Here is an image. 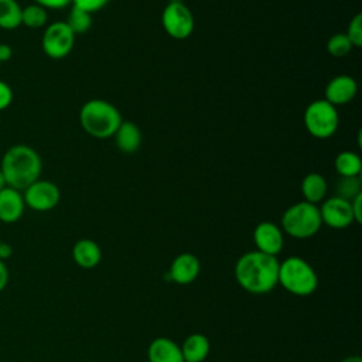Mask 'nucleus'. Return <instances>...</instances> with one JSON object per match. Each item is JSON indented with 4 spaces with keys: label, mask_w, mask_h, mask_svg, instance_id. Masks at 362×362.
Listing matches in <instances>:
<instances>
[{
    "label": "nucleus",
    "mask_w": 362,
    "mask_h": 362,
    "mask_svg": "<svg viewBox=\"0 0 362 362\" xmlns=\"http://www.w3.org/2000/svg\"><path fill=\"white\" fill-rule=\"evenodd\" d=\"M180 348L184 362H204L209 354L211 345L204 334L195 332L188 335Z\"/></svg>",
    "instance_id": "a211bd4d"
},
{
    "label": "nucleus",
    "mask_w": 362,
    "mask_h": 362,
    "mask_svg": "<svg viewBox=\"0 0 362 362\" xmlns=\"http://www.w3.org/2000/svg\"><path fill=\"white\" fill-rule=\"evenodd\" d=\"M107 3H109V0H72L71 1L72 7L81 8L86 13H90V14L102 10Z\"/></svg>",
    "instance_id": "bb28decb"
},
{
    "label": "nucleus",
    "mask_w": 362,
    "mask_h": 362,
    "mask_svg": "<svg viewBox=\"0 0 362 362\" xmlns=\"http://www.w3.org/2000/svg\"><path fill=\"white\" fill-rule=\"evenodd\" d=\"M13 102V89L10 85L0 79V112L6 110Z\"/></svg>",
    "instance_id": "cd10ccee"
},
{
    "label": "nucleus",
    "mask_w": 362,
    "mask_h": 362,
    "mask_svg": "<svg viewBox=\"0 0 362 362\" xmlns=\"http://www.w3.org/2000/svg\"><path fill=\"white\" fill-rule=\"evenodd\" d=\"M4 187H7V185H6V181H4L3 173H1V170H0V191H1Z\"/></svg>",
    "instance_id": "f704fd0d"
},
{
    "label": "nucleus",
    "mask_w": 362,
    "mask_h": 362,
    "mask_svg": "<svg viewBox=\"0 0 362 362\" xmlns=\"http://www.w3.org/2000/svg\"><path fill=\"white\" fill-rule=\"evenodd\" d=\"M334 167L339 177H359L362 171V160L358 153L345 150L335 157Z\"/></svg>",
    "instance_id": "aec40b11"
},
{
    "label": "nucleus",
    "mask_w": 362,
    "mask_h": 362,
    "mask_svg": "<svg viewBox=\"0 0 362 362\" xmlns=\"http://www.w3.org/2000/svg\"><path fill=\"white\" fill-rule=\"evenodd\" d=\"M0 242H1V239H0Z\"/></svg>",
    "instance_id": "e433bc0d"
},
{
    "label": "nucleus",
    "mask_w": 362,
    "mask_h": 362,
    "mask_svg": "<svg viewBox=\"0 0 362 362\" xmlns=\"http://www.w3.org/2000/svg\"><path fill=\"white\" fill-rule=\"evenodd\" d=\"M0 66H1V64H0Z\"/></svg>",
    "instance_id": "c9c22d12"
},
{
    "label": "nucleus",
    "mask_w": 362,
    "mask_h": 362,
    "mask_svg": "<svg viewBox=\"0 0 362 362\" xmlns=\"http://www.w3.org/2000/svg\"><path fill=\"white\" fill-rule=\"evenodd\" d=\"M279 264L276 256L252 250L243 253L235 264L238 284L252 294H266L279 284Z\"/></svg>",
    "instance_id": "f257e3e1"
},
{
    "label": "nucleus",
    "mask_w": 362,
    "mask_h": 362,
    "mask_svg": "<svg viewBox=\"0 0 362 362\" xmlns=\"http://www.w3.org/2000/svg\"><path fill=\"white\" fill-rule=\"evenodd\" d=\"M72 0H34L35 4L44 7L45 10H61L71 4Z\"/></svg>",
    "instance_id": "c85d7f7f"
},
{
    "label": "nucleus",
    "mask_w": 362,
    "mask_h": 362,
    "mask_svg": "<svg viewBox=\"0 0 362 362\" xmlns=\"http://www.w3.org/2000/svg\"><path fill=\"white\" fill-rule=\"evenodd\" d=\"M75 34L65 21H55L45 27L41 47L47 57L52 59L65 58L74 48Z\"/></svg>",
    "instance_id": "6e6552de"
},
{
    "label": "nucleus",
    "mask_w": 362,
    "mask_h": 362,
    "mask_svg": "<svg viewBox=\"0 0 362 362\" xmlns=\"http://www.w3.org/2000/svg\"><path fill=\"white\" fill-rule=\"evenodd\" d=\"M72 259L82 269H93L102 260V250L92 239H79L72 247Z\"/></svg>",
    "instance_id": "f3484780"
},
{
    "label": "nucleus",
    "mask_w": 362,
    "mask_h": 362,
    "mask_svg": "<svg viewBox=\"0 0 362 362\" xmlns=\"http://www.w3.org/2000/svg\"><path fill=\"white\" fill-rule=\"evenodd\" d=\"M148 362H184L181 348L167 337L154 338L147 348Z\"/></svg>",
    "instance_id": "2eb2a0df"
},
{
    "label": "nucleus",
    "mask_w": 362,
    "mask_h": 362,
    "mask_svg": "<svg viewBox=\"0 0 362 362\" xmlns=\"http://www.w3.org/2000/svg\"><path fill=\"white\" fill-rule=\"evenodd\" d=\"M21 8L17 0H0V28L11 31L20 27Z\"/></svg>",
    "instance_id": "412c9836"
},
{
    "label": "nucleus",
    "mask_w": 362,
    "mask_h": 362,
    "mask_svg": "<svg viewBox=\"0 0 362 362\" xmlns=\"http://www.w3.org/2000/svg\"><path fill=\"white\" fill-rule=\"evenodd\" d=\"M113 136L116 147L124 154L136 153L141 144L140 129L130 120H122Z\"/></svg>",
    "instance_id": "dca6fc26"
},
{
    "label": "nucleus",
    "mask_w": 362,
    "mask_h": 362,
    "mask_svg": "<svg viewBox=\"0 0 362 362\" xmlns=\"http://www.w3.org/2000/svg\"><path fill=\"white\" fill-rule=\"evenodd\" d=\"M322 226L320 209L307 201L290 205L281 215V230L296 239H308Z\"/></svg>",
    "instance_id": "39448f33"
},
{
    "label": "nucleus",
    "mask_w": 362,
    "mask_h": 362,
    "mask_svg": "<svg viewBox=\"0 0 362 362\" xmlns=\"http://www.w3.org/2000/svg\"><path fill=\"white\" fill-rule=\"evenodd\" d=\"M161 24L170 37L185 40L192 34L195 21L191 10L181 0H170L163 10Z\"/></svg>",
    "instance_id": "0eeeda50"
},
{
    "label": "nucleus",
    "mask_w": 362,
    "mask_h": 362,
    "mask_svg": "<svg viewBox=\"0 0 362 362\" xmlns=\"http://www.w3.org/2000/svg\"><path fill=\"white\" fill-rule=\"evenodd\" d=\"M7 283H8V267L6 262L0 260V293L6 288Z\"/></svg>",
    "instance_id": "7c9ffc66"
},
{
    "label": "nucleus",
    "mask_w": 362,
    "mask_h": 362,
    "mask_svg": "<svg viewBox=\"0 0 362 362\" xmlns=\"http://www.w3.org/2000/svg\"><path fill=\"white\" fill-rule=\"evenodd\" d=\"M65 23L68 24V27L72 30V33L75 35L76 34H83L92 25V14L86 13V11H83L81 8L72 7Z\"/></svg>",
    "instance_id": "5701e85b"
},
{
    "label": "nucleus",
    "mask_w": 362,
    "mask_h": 362,
    "mask_svg": "<svg viewBox=\"0 0 362 362\" xmlns=\"http://www.w3.org/2000/svg\"><path fill=\"white\" fill-rule=\"evenodd\" d=\"M199 270L201 263L195 255L181 253L171 262L168 276L177 284H189L198 277Z\"/></svg>",
    "instance_id": "ddd939ff"
},
{
    "label": "nucleus",
    "mask_w": 362,
    "mask_h": 362,
    "mask_svg": "<svg viewBox=\"0 0 362 362\" xmlns=\"http://www.w3.org/2000/svg\"><path fill=\"white\" fill-rule=\"evenodd\" d=\"M279 284L294 296L307 297L317 290L318 276L305 259L290 256L279 264Z\"/></svg>",
    "instance_id": "20e7f679"
},
{
    "label": "nucleus",
    "mask_w": 362,
    "mask_h": 362,
    "mask_svg": "<svg viewBox=\"0 0 362 362\" xmlns=\"http://www.w3.org/2000/svg\"><path fill=\"white\" fill-rule=\"evenodd\" d=\"M337 195L351 201L358 194L362 192V182L359 177H339V180L335 184Z\"/></svg>",
    "instance_id": "b1692460"
},
{
    "label": "nucleus",
    "mask_w": 362,
    "mask_h": 362,
    "mask_svg": "<svg viewBox=\"0 0 362 362\" xmlns=\"http://www.w3.org/2000/svg\"><path fill=\"white\" fill-rule=\"evenodd\" d=\"M328 191L327 181L320 173H308L301 181V194L304 201L310 204H320L325 199Z\"/></svg>",
    "instance_id": "6ab92c4d"
},
{
    "label": "nucleus",
    "mask_w": 362,
    "mask_h": 362,
    "mask_svg": "<svg viewBox=\"0 0 362 362\" xmlns=\"http://www.w3.org/2000/svg\"><path fill=\"white\" fill-rule=\"evenodd\" d=\"M23 192L11 187H4L0 191V221L4 223L17 222L24 214Z\"/></svg>",
    "instance_id": "4468645a"
},
{
    "label": "nucleus",
    "mask_w": 362,
    "mask_h": 362,
    "mask_svg": "<svg viewBox=\"0 0 362 362\" xmlns=\"http://www.w3.org/2000/svg\"><path fill=\"white\" fill-rule=\"evenodd\" d=\"M11 55H13V49L8 44H4L1 42L0 44V64H4L7 61L11 59Z\"/></svg>",
    "instance_id": "2f4dec72"
},
{
    "label": "nucleus",
    "mask_w": 362,
    "mask_h": 362,
    "mask_svg": "<svg viewBox=\"0 0 362 362\" xmlns=\"http://www.w3.org/2000/svg\"><path fill=\"white\" fill-rule=\"evenodd\" d=\"M253 242L256 250L272 256H277L284 245L283 230L273 222H260L256 225L253 230Z\"/></svg>",
    "instance_id": "9b49d317"
},
{
    "label": "nucleus",
    "mask_w": 362,
    "mask_h": 362,
    "mask_svg": "<svg viewBox=\"0 0 362 362\" xmlns=\"http://www.w3.org/2000/svg\"><path fill=\"white\" fill-rule=\"evenodd\" d=\"M48 21V13L44 7L33 3L21 8V24L28 28H42Z\"/></svg>",
    "instance_id": "4be33fe9"
},
{
    "label": "nucleus",
    "mask_w": 362,
    "mask_h": 362,
    "mask_svg": "<svg viewBox=\"0 0 362 362\" xmlns=\"http://www.w3.org/2000/svg\"><path fill=\"white\" fill-rule=\"evenodd\" d=\"M21 192H23L25 206L37 212H47L54 209L61 199V192L58 185L48 180L38 178Z\"/></svg>",
    "instance_id": "1a4fd4ad"
},
{
    "label": "nucleus",
    "mask_w": 362,
    "mask_h": 362,
    "mask_svg": "<svg viewBox=\"0 0 362 362\" xmlns=\"http://www.w3.org/2000/svg\"><path fill=\"white\" fill-rule=\"evenodd\" d=\"M304 126L317 139H328L338 130L339 115L334 105L325 99L311 102L304 110Z\"/></svg>",
    "instance_id": "423d86ee"
},
{
    "label": "nucleus",
    "mask_w": 362,
    "mask_h": 362,
    "mask_svg": "<svg viewBox=\"0 0 362 362\" xmlns=\"http://www.w3.org/2000/svg\"><path fill=\"white\" fill-rule=\"evenodd\" d=\"M13 255V247L10 243L6 242H0V260H7L10 259Z\"/></svg>",
    "instance_id": "473e14b6"
},
{
    "label": "nucleus",
    "mask_w": 362,
    "mask_h": 362,
    "mask_svg": "<svg viewBox=\"0 0 362 362\" xmlns=\"http://www.w3.org/2000/svg\"><path fill=\"white\" fill-rule=\"evenodd\" d=\"M79 123L92 137L107 139L115 134L122 123L120 112L115 105L103 99H90L79 110Z\"/></svg>",
    "instance_id": "7ed1b4c3"
},
{
    "label": "nucleus",
    "mask_w": 362,
    "mask_h": 362,
    "mask_svg": "<svg viewBox=\"0 0 362 362\" xmlns=\"http://www.w3.org/2000/svg\"><path fill=\"white\" fill-rule=\"evenodd\" d=\"M358 92L356 81L349 75H337L325 86L324 99L331 105L341 106L349 103Z\"/></svg>",
    "instance_id": "f8f14e48"
},
{
    "label": "nucleus",
    "mask_w": 362,
    "mask_h": 362,
    "mask_svg": "<svg viewBox=\"0 0 362 362\" xmlns=\"http://www.w3.org/2000/svg\"><path fill=\"white\" fill-rule=\"evenodd\" d=\"M346 37L349 38L351 44L354 47H361L362 45V14L358 13L355 14L351 21L348 23V28H346Z\"/></svg>",
    "instance_id": "a878e982"
},
{
    "label": "nucleus",
    "mask_w": 362,
    "mask_h": 362,
    "mask_svg": "<svg viewBox=\"0 0 362 362\" xmlns=\"http://www.w3.org/2000/svg\"><path fill=\"white\" fill-rule=\"evenodd\" d=\"M318 209L322 223L332 229H345L355 222L351 209V202L338 195L324 199Z\"/></svg>",
    "instance_id": "9d476101"
},
{
    "label": "nucleus",
    "mask_w": 362,
    "mask_h": 362,
    "mask_svg": "<svg viewBox=\"0 0 362 362\" xmlns=\"http://www.w3.org/2000/svg\"><path fill=\"white\" fill-rule=\"evenodd\" d=\"M0 170L7 187L24 191L40 178L42 161L40 154L27 144H14L1 157Z\"/></svg>",
    "instance_id": "f03ea898"
},
{
    "label": "nucleus",
    "mask_w": 362,
    "mask_h": 362,
    "mask_svg": "<svg viewBox=\"0 0 362 362\" xmlns=\"http://www.w3.org/2000/svg\"><path fill=\"white\" fill-rule=\"evenodd\" d=\"M354 45L351 44L349 38L346 37L345 33H337L334 35H331L327 41V51L337 58L345 57L352 51Z\"/></svg>",
    "instance_id": "393cba45"
},
{
    "label": "nucleus",
    "mask_w": 362,
    "mask_h": 362,
    "mask_svg": "<svg viewBox=\"0 0 362 362\" xmlns=\"http://www.w3.org/2000/svg\"><path fill=\"white\" fill-rule=\"evenodd\" d=\"M341 362H362V358L358 355H349V356L344 358Z\"/></svg>",
    "instance_id": "72a5a7b5"
},
{
    "label": "nucleus",
    "mask_w": 362,
    "mask_h": 362,
    "mask_svg": "<svg viewBox=\"0 0 362 362\" xmlns=\"http://www.w3.org/2000/svg\"><path fill=\"white\" fill-rule=\"evenodd\" d=\"M349 202H351L354 221L356 223H361L362 222V192L358 194L355 198H352Z\"/></svg>",
    "instance_id": "c756f323"
}]
</instances>
